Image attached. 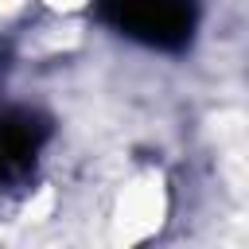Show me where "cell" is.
<instances>
[{
	"label": "cell",
	"instance_id": "1",
	"mask_svg": "<svg viewBox=\"0 0 249 249\" xmlns=\"http://www.w3.org/2000/svg\"><path fill=\"white\" fill-rule=\"evenodd\" d=\"M105 16L132 39L152 47H179L191 35V0H101Z\"/></svg>",
	"mask_w": 249,
	"mask_h": 249
},
{
	"label": "cell",
	"instance_id": "2",
	"mask_svg": "<svg viewBox=\"0 0 249 249\" xmlns=\"http://www.w3.org/2000/svg\"><path fill=\"white\" fill-rule=\"evenodd\" d=\"M35 148H39V136H35L31 117L4 121L0 124V183H8L12 175H19L35 160Z\"/></svg>",
	"mask_w": 249,
	"mask_h": 249
}]
</instances>
